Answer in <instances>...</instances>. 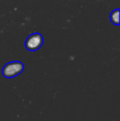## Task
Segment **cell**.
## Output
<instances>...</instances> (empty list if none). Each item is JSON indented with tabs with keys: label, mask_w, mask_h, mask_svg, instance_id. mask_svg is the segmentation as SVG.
<instances>
[{
	"label": "cell",
	"mask_w": 120,
	"mask_h": 121,
	"mask_svg": "<svg viewBox=\"0 0 120 121\" xmlns=\"http://www.w3.org/2000/svg\"><path fill=\"white\" fill-rule=\"evenodd\" d=\"M119 14H120V10L119 8H117V9L111 12L110 15H109V19H110L111 22H112L113 24H114L116 26H119L120 24Z\"/></svg>",
	"instance_id": "3957f363"
},
{
	"label": "cell",
	"mask_w": 120,
	"mask_h": 121,
	"mask_svg": "<svg viewBox=\"0 0 120 121\" xmlns=\"http://www.w3.org/2000/svg\"><path fill=\"white\" fill-rule=\"evenodd\" d=\"M24 64L20 61H12L6 64L3 68L2 73L6 78H12L24 71Z\"/></svg>",
	"instance_id": "6da1fadb"
},
{
	"label": "cell",
	"mask_w": 120,
	"mask_h": 121,
	"mask_svg": "<svg viewBox=\"0 0 120 121\" xmlns=\"http://www.w3.org/2000/svg\"><path fill=\"white\" fill-rule=\"evenodd\" d=\"M44 44V37L41 34L38 32L30 34L26 38L25 42V46L26 49L30 51H36L38 50Z\"/></svg>",
	"instance_id": "7a4b0ae2"
}]
</instances>
